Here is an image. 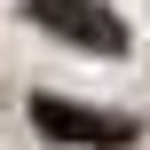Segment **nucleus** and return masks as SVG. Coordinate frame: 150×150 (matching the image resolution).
<instances>
[{
	"label": "nucleus",
	"mask_w": 150,
	"mask_h": 150,
	"mask_svg": "<svg viewBox=\"0 0 150 150\" xmlns=\"http://www.w3.org/2000/svg\"><path fill=\"white\" fill-rule=\"evenodd\" d=\"M32 119L40 134H63V142H87V150H127L142 127L119 119V111H87V103H63V95H32Z\"/></svg>",
	"instance_id": "obj_1"
},
{
	"label": "nucleus",
	"mask_w": 150,
	"mask_h": 150,
	"mask_svg": "<svg viewBox=\"0 0 150 150\" xmlns=\"http://www.w3.org/2000/svg\"><path fill=\"white\" fill-rule=\"evenodd\" d=\"M32 16L47 32H63L71 47H95V55H119L127 47V24L103 8V0H32Z\"/></svg>",
	"instance_id": "obj_2"
}]
</instances>
